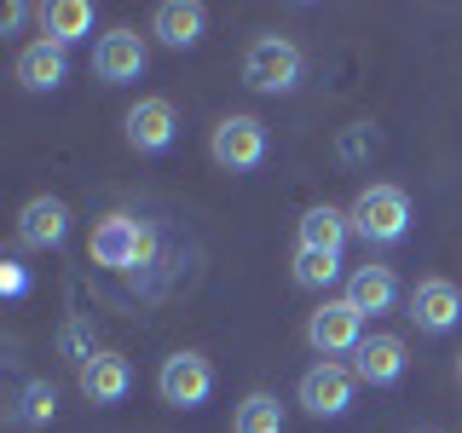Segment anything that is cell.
<instances>
[{"label":"cell","mask_w":462,"mask_h":433,"mask_svg":"<svg viewBox=\"0 0 462 433\" xmlns=\"http://www.w3.org/2000/svg\"><path fill=\"white\" fill-rule=\"evenodd\" d=\"M0 283H6L12 295H18V289H23V272H18V266H12V260H6V272H0Z\"/></svg>","instance_id":"obj_23"},{"label":"cell","mask_w":462,"mask_h":433,"mask_svg":"<svg viewBox=\"0 0 462 433\" xmlns=\"http://www.w3.org/2000/svg\"><path fill=\"white\" fill-rule=\"evenodd\" d=\"M69 237V208L58 197H29L18 208V243L29 249H52V243Z\"/></svg>","instance_id":"obj_13"},{"label":"cell","mask_w":462,"mask_h":433,"mask_svg":"<svg viewBox=\"0 0 462 433\" xmlns=\"http://www.w3.org/2000/svg\"><path fill=\"white\" fill-rule=\"evenodd\" d=\"M300 69H307V58L283 35H260V41H249V52H243V81H249L254 93H289V87L300 81Z\"/></svg>","instance_id":"obj_3"},{"label":"cell","mask_w":462,"mask_h":433,"mask_svg":"<svg viewBox=\"0 0 462 433\" xmlns=\"http://www.w3.org/2000/svg\"><path fill=\"white\" fill-rule=\"evenodd\" d=\"M231 433H283V404L272 393H249L231 416Z\"/></svg>","instance_id":"obj_19"},{"label":"cell","mask_w":462,"mask_h":433,"mask_svg":"<svg viewBox=\"0 0 462 433\" xmlns=\"http://www.w3.org/2000/svg\"><path fill=\"white\" fill-rule=\"evenodd\" d=\"M64 76H69V58H64L58 41L41 35L35 47L18 52V81L29 87V93H52V87H64Z\"/></svg>","instance_id":"obj_14"},{"label":"cell","mask_w":462,"mask_h":433,"mask_svg":"<svg viewBox=\"0 0 462 433\" xmlns=\"http://www.w3.org/2000/svg\"><path fill=\"white\" fill-rule=\"evenodd\" d=\"M156 249V231L139 220V214H105V220L93 226V260L110 272H134L144 266Z\"/></svg>","instance_id":"obj_2"},{"label":"cell","mask_w":462,"mask_h":433,"mask_svg":"<svg viewBox=\"0 0 462 433\" xmlns=\"http://www.w3.org/2000/svg\"><path fill=\"white\" fill-rule=\"evenodd\" d=\"M202 23H208V18H202L197 0H162L156 18H151V35L162 41V47L180 52V47H197V41H202Z\"/></svg>","instance_id":"obj_15"},{"label":"cell","mask_w":462,"mask_h":433,"mask_svg":"<svg viewBox=\"0 0 462 433\" xmlns=\"http://www.w3.org/2000/svg\"><path fill=\"white\" fill-rule=\"evenodd\" d=\"M353 382H358V375L346 364L318 358V364L300 375V410H307V416H341L346 404H353Z\"/></svg>","instance_id":"obj_7"},{"label":"cell","mask_w":462,"mask_h":433,"mask_svg":"<svg viewBox=\"0 0 462 433\" xmlns=\"http://www.w3.org/2000/svg\"><path fill=\"white\" fill-rule=\"evenodd\" d=\"M41 29H47V41L69 47V41H81L93 29V6L87 0H52V6H41Z\"/></svg>","instance_id":"obj_18"},{"label":"cell","mask_w":462,"mask_h":433,"mask_svg":"<svg viewBox=\"0 0 462 433\" xmlns=\"http://www.w3.org/2000/svg\"><path fill=\"white\" fill-rule=\"evenodd\" d=\"M144 64H151V52H144V41L134 29H110V35H98L93 47V76L105 87H127L144 76Z\"/></svg>","instance_id":"obj_8"},{"label":"cell","mask_w":462,"mask_h":433,"mask_svg":"<svg viewBox=\"0 0 462 433\" xmlns=\"http://www.w3.org/2000/svg\"><path fill=\"white\" fill-rule=\"evenodd\" d=\"M76 387H81V399H93V404H122L127 387H134V364H127L122 353H98L93 364L76 370Z\"/></svg>","instance_id":"obj_11"},{"label":"cell","mask_w":462,"mask_h":433,"mask_svg":"<svg viewBox=\"0 0 462 433\" xmlns=\"http://www.w3.org/2000/svg\"><path fill=\"white\" fill-rule=\"evenodd\" d=\"M29 18V6H6V18H0V23H6V35H12V29H18Z\"/></svg>","instance_id":"obj_24"},{"label":"cell","mask_w":462,"mask_h":433,"mask_svg":"<svg viewBox=\"0 0 462 433\" xmlns=\"http://www.w3.org/2000/svg\"><path fill=\"white\" fill-rule=\"evenodd\" d=\"M156 393H162V404H173V410H197L202 399L214 393V370L202 353H168L162 370H156Z\"/></svg>","instance_id":"obj_5"},{"label":"cell","mask_w":462,"mask_h":433,"mask_svg":"<svg viewBox=\"0 0 462 433\" xmlns=\"http://www.w3.org/2000/svg\"><path fill=\"white\" fill-rule=\"evenodd\" d=\"M457 375H462V358H457Z\"/></svg>","instance_id":"obj_25"},{"label":"cell","mask_w":462,"mask_h":433,"mask_svg":"<svg viewBox=\"0 0 462 433\" xmlns=\"http://www.w3.org/2000/svg\"><path fill=\"white\" fill-rule=\"evenodd\" d=\"M346 300H353L365 318L375 312H387L399 300V278H393V266H358L353 278H346Z\"/></svg>","instance_id":"obj_16"},{"label":"cell","mask_w":462,"mask_h":433,"mask_svg":"<svg viewBox=\"0 0 462 433\" xmlns=\"http://www.w3.org/2000/svg\"><path fill=\"white\" fill-rule=\"evenodd\" d=\"M208 151H214V162L231 168V173H243V168H260L266 162V122L260 115H220L214 122V139H208Z\"/></svg>","instance_id":"obj_4"},{"label":"cell","mask_w":462,"mask_h":433,"mask_svg":"<svg viewBox=\"0 0 462 433\" xmlns=\"http://www.w3.org/2000/svg\"><path fill=\"white\" fill-rule=\"evenodd\" d=\"M346 220H353V231L365 243H399L411 231V197L399 185H365L358 202L346 208Z\"/></svg>","instance_id":"obj_1"},{"label":"cell","mask_w":462,"mask_h":433,"mask_svg":"<svg viewBox=\"0 0 462 433\" xmlns=\"http://www.w3.org/2000/svg\"><path fill=\"white\" fill-rule=\"evenodd\" d=\"M353 375L370 387H393L404 375V341L399 336H365L353 346Z\"/></svg>","instance_id":"obj_12"},{"label":"cell","mask_w":462,"mask_h":433,"mask_svg":"<svg viewBox=\"0 0 462 433\" xmlns=\"http://www.w3.org/2000/svg\"><path fill=\"white\" fill-rule=\"evenodd\" d=\"M52 410H58V393H52L47 382H29L23 399H18V422L23 428H41V422H52Z\"/></svg>","instance_id":"obj_21"},{"label":"cell","mask_w":462,"mask_h":433,"mask_svg":"<svg viewBox=\"0 0 462 433\" xmlns=\"http://www.w3.org/2000/svg\"><path fill=\"white\" fill-rule=\"evenodd\" d=\"M336 278H341V254L295 249V283H300V289H329Z\"/></svg>","instance_id":"obj_20"},{"label":"cell","mask_w":462,"mask_h":433,"mask_svg":"<svg viewBox=\"0 0 462 433\" xmlns=\"http://www.w3.org/2000/svg\"><path fill=\"white\" fill-rule=\"evenodd\" d=\"M346 231H353V220H346L341 208H329V202H318V208H307V214H300V249L341 254Z\"/></svg>","instance_id":"obj_17"},{"label":"cell","mask_w":462,"mask_h":433,"mask_svg":"<svg viewBox=\"0 0 462 433\" xmlns=\"http://www.w3.org/2000/svg\"><path fill=\"white\" fill-rule=\"evenodd\" d=\"M365 341V312L353 307V300H324L312 318H307V346L312 353H324V358H336V353H353V346Z\"/></svg>","instance_id":"obj_6"},{"label":"cell","mask_w":462,"mask_h":433,"mask_svg":"<svg viewBox=\"0 0 462 433\" xmlns=\"http://www.w3.org/2000/svg\"><path fill=\"white\" fill-rule=\"evenodd\" d=\"M122 134H127V144H134V151H144V156L168 151V144H173V105H168V98H139V105L127 110Z\"/></svg>","instance_id":"obj_10"},{"label":"cell","mask_w":462,"mask_h":433,"mask_svg":"<svg viewBox=\"0 0 462 433\" xmlns=\"http://www.w3.org/2000/svg\"><path fill=\"white\" fill-rule=\"evenodd\" d=\"M58 353H64V358H76V370H81V364H93V358H98L93 329H87V324H64V336H58Z\"/></svg>","instance_id":"obj_22"},{"label":"cell","mask_w":462,"mask_h":433,"mask_svg":"<svg viewBox=\"0 0 462 433\" xmlns=\"http://www.w3.org/2000/svg\"><path fill=\"white\" fill-rule=\"evenodd\" d=\"M411 318H416V329H428V336L457 329V318H462L457 283H451V278H422V283L411 289Z\"/></svg>","instance_id":"obj_9"}]
</instances>
